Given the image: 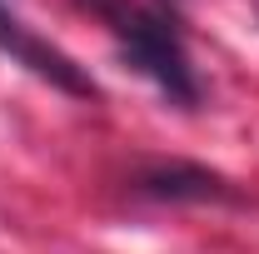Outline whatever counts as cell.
<instances>
[{
    "label": "cell",
    "instance_id": "3",
    "mask_svg": "<svg viewBox=\"0 0 259 254\" xmlns=\"http://www.w3.org/2000/svg\"><path fill=\"white\" fill-rule=\"evenodd\" d=\"M140 190L155 194V199H229V185L220 175H209V170H199V164H185V159H175V164H150L145 175H140Z\"/></svg>",
    "mask_w": 259,
    "mask_h": 254
},
{
    "label": "cell",
    "instance_id": "1",
    "mask_svg": "<svg viewBox=\"0 0 259 254\" xmlns=\"http://www.w3.org/2000/svg\"><path fill=\"white\" fill-rule=\"evenodd\" d=\"M90 5L105 15L120 55L145 80H155L164 100H175L185 110L199 105V80L185 55V40H180V20L164 0H90Z\"/></svg>",
    "mask_w": 259,
    "mask_h": 254
},
{
    "label": "cell",
    "instance_id": "2",
    "mask_svg": "<svg viewBox=\"0 0 259 254\" xmlns=\"http://www.w3.org/2000/svg\"><path fill=\"white\" fill-rule=\"evenodd\" d=\"M0 50L10 55V65L30 70L35 80L55 85L60 95H75V100H95V95H100V85L90 80V70H85V65H75V55H65L60 45H50V40L30 35L15 15H10V5H5V0H0Z\"/></svg>",
    "mask_w": 259,
    "mask_h": 254
}]
</instances>
